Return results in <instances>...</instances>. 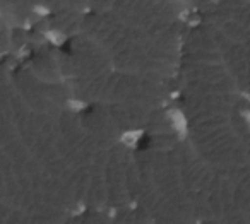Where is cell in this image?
<instances>
[{
    "mask_svg": "<svg viewBox=\"0 0 250 224\" xmlns=\"http://www.w3.org/2000/svg\"><path fill=\"white\" fill-rule=\"evenodd\" d=\"M173 123H175V128H177V130L185 132V120H184V117H182V113L175 111L173 113Z\"/></svg>",
    "mask_w": 250,
    "mask_h": 224,
    "instance_id": "obj_1",
    "label": "cell"
},
{
    "mask_svg": "<svg viewBox=\"0 0 250 224\" xmlns=\"http://www.w3.org/2000/svg\"><path fill=\"white\" fill-rule=\"evenodd\" d=\"M137 139H139V132H129V134L124 135V142L129 145H134L137 142Z\"/></svg>",
    "mask_w": 250,
    "mask_h": 224,
    "instance_id": "obj_2",
    "label": "cell"
}]
</instances>
